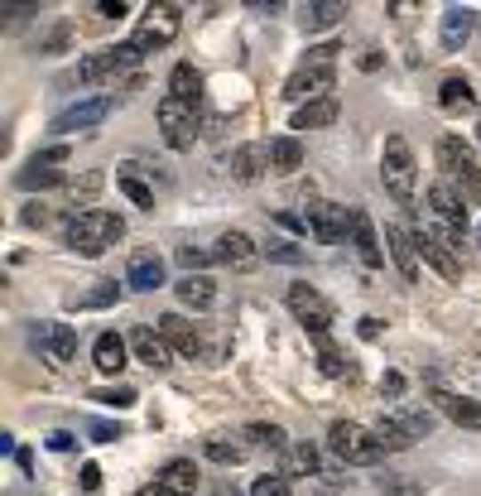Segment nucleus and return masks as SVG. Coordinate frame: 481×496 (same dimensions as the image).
Masks as SVG:
<instances>
[{
	"mask_svg": "<svg viewBox=\"0 0 481 496\" xmlns=\"http://www.w3.org/2000/svg\"><path fill=\"white\" fill-rule=\"evenodd\" d=\"M116 299H121V285H116V280H101L97 289L77 294V299H73V309H111Z\"/></svg>",
	"mask_w": 481,
	"mask_h": 496,
	"instance_id": "obj_36",
	"label": "nucleus"
},
{
	"mask_svg": "<svg viewBox=\"0 0 481 496\" xmlns=\"http://www.w3.org/2000/svg\"><path fill=\"white\" fill-rule=\"evenodd\" d=\"M169 97L183 102V106H197V97H203V73H197L193 63H179L169 73Z\"/></svg>",
	"mask_w": 481,
	"mask_h": 496,
	"instance_id": "obj_25",
	"label": "nucleus"
},
{
	"mask_svg": "<svg viewBox=\"0 0 481 496\" xmlns=\"http://www.w3.org/2000/svg\"><path fill=\"white\" fill-rule=\"evenodd\" d=\"M92 400H101V405H111V410H131L135 405V391H131V386H107V391H97Z\"/></svg>",
	"mask_w": 481,
	"mask_h": 496,
	"instance_id": "obj_39",
	"label": "nucleus"
},
{
	"mask_svg": "<svg viewBox=\"0 0 481 496\" xmlns=\"http://www.w3.org/2000/svg\"><path fill=\"white\" fill-rule=\"evenodd\" d=\"M385 246H390V261L400 265V275L419 280V241H414V232H405L400 222H385Z\"/></svg>",
	"mask_w": 481,
	"mask_h": 496,
	"instance_id": "obj_15",
	"label": "nucleus"
},
{
	"mask_svg": "<svg viewBox=\"0 0 481 496\" xmlns=\"http://www.w3.org/2000/svg\"><path fill=\"white\" fill-rule=\"evenodd\" d=\"M357 333L366 337V342H375V337H381V318H361V323H357Z\"/></svg>",
	"mask_w": 481,
	"mask_h": 496,
	"instance_id": "obj_48",
	"label": "nucleus"
},
{
	"mask_svg": "<svg viewBox=\"0 0 481 496\" xmlns=\"http://www.w3.org/2000/svg\"><path fill=\"white\" fill-rule=\"evenodd\" d=\"M97 487H101V468L87 463V468H82V492H97Z\"/></svg>",
	"mask_w": 481,
	"mask_h": 496,
	"instance_id": "obj_47",
	"label": "nucleus"
},
{
	"mask_svg": "<svg viewBox=\"0 0 481 496\" xmlns=\"http://www.w3.org/2000/svg\"><path fill=\"white\" fill-rule=\"evenodd\" d=\"M429 207H433V217L443 222V236H448V241H462L467 236V207H462V198H457L448 183L429 188Z\"/></svg>",
	"mask_w": 481,
	"mask_h": 496,
	"instance_id": "obj_11",
	"label": "nucleus"
},
{
	"mask_svg": "<svg viewBox=\"0 0 481 496\" xmlns=\"http://www.w3.org/2000/svg\"><path fill=\"white\" fill-rule=\"evenodd\" d=\"M29 342L44 352L53 366H68L77 357V333H73V323H34L29 328Z\"/></svg>",
	"mask_w": 481,
	"mask_h": 496,
	"instance_id": "obj_8",
	"label": "nucleus"
},
{
	"mask_svg": "<svg viewBox=\"0 0 481 496\" xmlns=\"http://www.w3.org/2000/svg\"><path fill=\"white\" fill-rule=\"evenodd\" d=\"M381 183L395 203H409L414 198V183H419V169H414V150H409L405 135H385V155H381Z\"/></svg>",
	"mask_w": 481,
	"mask_h": 496,
	"instance_id": "obj_3",
	"label": "nucleus"
},
{
	"mask_svg": "<svg viewBox=\"0 0 481 496\" xmlns=\"http://www.w3.org/2000/svg\"><path fill=\"white\" fill-rule=\"evenodd\" d=\"M131 352H135V362H145V366H155V371H164V366L173 362V347H169V337L155 333L149 323H140L135 333H131Z\"/></svg>",
	"mask_w": 481,
	"mask_h": 496,
	"instance_id": "obj_16",
	"label": "nucleus"
},
{
	"mask_svg": "<svg viewBox=\"0 0 481 496\" xmlns=\"http://www.w3.org/2000/svg\"><path fill=\"white\" fill-rule=\"evenodd\" d=\"M342 15H347V5H342V0H318V5H309V10H303V29H333Z\"/></svg>",
	"mask_w": 481,
	"mask_h": 496,
	"instance_id": "obj_34",
	"label": "nucleus"
},
{
	"mask_svg": "<svg viewBox=\"0 0 481 496\" xmlns=\"http://www.w3.org/2000/svg\"><path fill=\"white\" fill-rule=\"evenodd\" d=\"M414 241H419V256L438 270L443 280H462V261H457V251H453V241L443 232H433V227H419L414 232Z\"/></svg>",
	"mask_w": 481,
	"mask_h": 496,
	"instance_id": "obj_9",
	"label": "nucleus"
},
{
	"mask_svg": "<svg viewBox=\"0 0 481 496\" xmlns=\"http://www.w3.org/2000/svg\"><path fill=\"white\" fill-rule=\"evenodd\" d=\"M477 236H481V232H477Z\"/></svg>",
	"mask_w": 481,
	"mask_h": 496,
	"instance_id": "obj_54",
	"label": "nucleus"
},
{
	"mask_svg": "<svg viewBox=\"0 0 481 496\" xmlns=\"http://www.w3.org/2000/svg\"><path fill=\"white\" fill-rule=\"evenodd\" d=\"M381 391H385V395H405V376H400V371H385V376H381Z\"/></svg>",
	"mask_w": 481,
	"mask_h": 496,
	"instance_id": "obj_45",
	"label": "nucleus"
},
{
	"mask_svg": "<svg viewBox=\"0 0 481 496\" xmlns=\"http://www.w3.org/2000/svg\"><path fill=\"white\" fill-rule=\"evenodd\" d=\"M443 405V415H448L453 424H467V429H481V400H467V395H433Z\"/></svg>",
	"mask_w": 481,
	"mask_h": 496,
	"instance_id": "obj_29",
	"label": "nucleus"
},
{
	"mask_svg": "<svg viewBox=\"0 0 481 496\" xmlns=\"http://www.w3.org/2000/svg\"><path fill=\"white\" fill-rule=\"evenodd\" d=\"M101 188H107V174H101V169H87V174H77V179L68 183V193H73V203H77L82 212H87L92 203H97Z\"/></svg>",
	"mask_w": 481,
	"mask_h": 496,
	"instance_id": "obj_33",
	"label": "nucleus"
},
{
	"mask_svg": "<svg viewBox=\"0 0 481 496\" xmlns=\"http://www.w3.org/2000/svg\"><path fill=\"white\" fill-rule=\"evenodd\" d=\"M477 140H481V126H477Z\"/></svg>",
	"mask_w": 481,
	"mask_h": 496,
	"instance_id": "obj_53",
	"label": "nucleus"
},
{
	"mask_svg": "<svg viewBox=\"0 0 481 496\" xmlns=\"http://www.w3.org/2000/svg\"><path fill=\"white\" fill-rule=\"evenodd\" d=\"M318 371H323V376H333V381H342V376L351 381V376H357V366L342 357V347H337V342L318 337Z\"/></svg>",
	"mask_w": 481,
	"mask_h": 496,
	"instance_id": "obj_30",
	"label": "nucleus"
},
{
	"mask_svg": "<svg viewBox=\"0 0 481 496\" xmlns=\"http://www.w3.org/2000/svg\"><path fill=\"white\" fill-rule=\"evenodd\" d=\"M472 25H477V20H472V10H467V5H448V10H443V49L457 53L467 44V34H472Z\"/></svg>",
	"mask_w": 481,
	"mask_h": 496,
	"instance_id": "obj_23",
	"label": "nucleus"
},
{
	"mask_svg": "<svg viewBox=\"0 0 481 496\" xmlns=\"http://www.w3.org/2000/svg\"><path fill=\"white\" fill-rule=\"evenodd\" d=\"M155 487H159L164 496H193V492H197V468L188 463V458H173V463L155 477Z\"/></svg>",
	"mask_w": 481,
	"mask_h": 496,
	"instance_id": "obj_20",
	"label": "nucleus"
},
{
	"mask_svg": "<svg viewBox=\"0 0 481 496\" xmlns=\"http://www.w3.org/2000/svg\"><path fill=\"white\" fill-rule=\"evenodd\" d=\"M251 496H294V492H289V477H269L265 472V477L251 482Z\"/></svg>",
	"mask_w": 481,
	"mask_h": 496,
	"instance_id": "obj_41",
	"label": "nucleus"
},
{
	"mask_svg": "<svg viewBox=\"0 0 481 496\" xmlns=\"http://www.w3.org/2000/svg\"><path fill=\"white\" fill-rule=\"evenodd\" d=\"M207 261H217V256L212 251H197V246H179V265L188 270V275H197Z\"/></svg>",
	"mask_w": 481,
	"mask_h": 496,
	"instance_id": "obj_42",
	"label": "nucleus"
},
{
	"mask_svg": "<svg viewBox=\"0 0 481 496\" xmlns=\"http://www.w3.org/2000/svg\"><path fill=\"white\" fill-rule=\"evenodd\" d=\"M25 222H29V227H44V222H49V212H44V203H34V207L25 212Z\"/></svg>",
	"mask_w": 481,
	"mask_h": 496,
	"instance_id": "obj_50",
	"label": "nucleus"
},
{
	"mask_svg": "<svg viewBox=\"0 0 481 496\" xmlns=\"http://www.w3.org/2000/svg\"><path fill=\"white\" fill-rule=\"evenodd\" d=\"M125 352H131V342L116 337V333H101L92 342V362H97V371H107V376H116L125 366Z\"/></svg>",
	"mask_w": 481,
	"mask_h": 496,
	"instance_id": "obj_22",
	"label": "nucleus"
},
{
	"mask_svg": "<svg viewBox=\"0 0 481 496\" xmlns=\"http://www.w3.org/2000/svg\"><path fill=\"white\" fill-rule=\"evenodd\" d=\"M203 453L212 458V463H221V468H236L241 458H245V448H241V443H231V439H207V443H203Z\"/></svg>",
	"mask_w": 481,
	"mask_h": 496,
	"instance_id": "obj_37",
	"label": "nucleus"
},
{
	"mask_svg": "<svg viewBox=\"0 0 481 496\" xmlns=\"http://www.w3.org/2000/svg\"><path fill=\"white\" fill-rule=\"evenodd\" d=\"M371 434H375V443H381V453H405V448L414 443V434H409L400 419H381Z\"/></svg>",
	"mask_w": 481,
	"mask_h": 496,
	"instance_id": "obj_32",
	"label": "nucleus"
},
{
	"mask_svg": "<svg viewBox=\"0 0 481 496\" xmlns=\"http://www.w3.org/2000/svg\"><path fill=\"white\" fill-rule=\"evenodd\" d=\"M299 164H303L299 135H275V140H269V169H275V174H294Z\"/></svg>",
	"mask_w": 481,
	"mask_h": 496,
	"instance_id": "obj_28",
	"label": "nucleus"
},
{
	"mask_svg": "<svg viewBox=\"0 0 481 496\" xmlns=\"http://www.w3.org/2000/svg\"><path fill=\"white\" fill-rule=\"evenodd\" d=\"M294 468H299V472H318V453H313L309 443H299V448H294Z\"/></svg>",
	"mask_w": 481,
	"mask_h": 496,
	"instance_id": "obj_44",
	"label": "nucleus"
},
{
	"mask_svg": "<svg viewBox=\"0 0 481 496\" xmlns=\"http://www.w3.org/2000/svg\"><path fill=\"white\" fill-rule=\"evenodd\" d=\"M125 285L140 289V294L159 289L164 285V256L159 251H135L131 256V270H125Z\"/></svg>",
	"mask_w": 481,
	"mask_h": 496,
	"instance_id": "obj_19",
	"label": "nucleus"
},
{
	"mask_svg": "<svg viewBox=\"0 0 481 496\" xmlns=\"http://www.w3.org/2000/svg\"><path fill=\"white\" fill-rule=\"evenodd\" d=\"M438 164H443V174H448V179H457L481 203V164H477V150L467 145V140L443 135L438 140Z\"/></svg>",
	"mask_w": 481,
	"mask_h": 496,
	"instance_id": "obj_4",
	"label": "nucleus"
},
{
	"mask_svg": "<svg viewBox=\"0 0 481 496\" xmlns=\"http://www.w3.org/2000/svg\"><path fill=\"white\" fill-rule=\"evenodd\" d=\"M92 439H97V443H116V439H121V429H116V424H92Z\"/></svg>",
	"mask_w": 481,
	"mask_h": 496,
	"instance_id": "obj_46",
	"label": "nucleus"
},
{
	"mask_svg": "<svg viewBox=\"0 0 481 496\" xmlns=\"http://www.w3.org/2000/svg\"><path fill=\"white\" fill-rule=\"evenodd\" d=\"M111 97H92V102H77V106H68L63 116H53V131L58 135H73V131H92V126H101L111 116Z\"/></svg>",
	"mask_w": 481,
	"mask_h": 496,
	"instance_id": "obj_13",
	"label": "nucleus"
},
{
	"mask_svg": "<svg viewBox=\"0 0 481 496\" xmlns=\"http://www.w3.org/2000/svg\"><path fill=\"white\" fill-rule=\"evenodd\" d=\"M337 121V97H323V102H303L289 121V131H318V126H333Z\"/></svg>",
	"mask_w": 481,
	"mask_h": 496,
	"instance_id": "obj_24",
	"label": "nucleus"
},
{
	"mask_svg": "<svg viewBox=\"0 0 481 496\" xmlns=\"http://www.w3.org/2000/svg\"><path fill=\"white\" fill-rule=\"evenodd\" d=\"M327 443H333V453L342 458V463H357V468H366L381 458V443H375V434L371 429H361L357 419H337L333 429H327Z\"/></svg>",
	"mask_w": 481,
	"mask_h": 496,
	"instance_id": "obj_5",
	"label": "nucleus"
},
{
	"mask_svg": "<svg viewBox=\"0 0 481 496\" xmlns=\"http://www.w3.org/2000/svg\"><path fill=\"white\" fill-rule=\"evenodd\" d=\"M265 169H269V145H241V150H231V179L255 183Z\"/></svg>",
	"mask_w": 481,
	"mask_h": 496,
	"instance_id": "obj_21",
	"label": "nucleus"
},
{
	"mask_svg": "<svg viewBox=\"0 0 481 496\" xmlns=\"http://www.w3.org/2000/svg\"><path fill=\"white\" fill-rule=\"evenodd\" d=\"M121 236H125V222L107 207H87L68 222V246H73L77 256H101V251H111Z\"/></svg>",
	"mask_w": 481,
	"mask_h": 496,
	"instance_id": "obj_2",
	"label": "nucleus"
},
{
	"mask_svg": "<svg viewBox=\"0 0 481 496\" xmlns=\"http://www.w3.org/2000/svg\"><path fill=\"white\" fill-rule=\"evenodd\" d=\"M173 289H179V299L188 304V309H197V313L212 309V304H217V285H212L207 275H183Z\"/></svg>",
	"mask_w": 481,
	"mask_h": 496,
	"instance_id": "obj_26",
	"label": "nucleus"
},
{
	"mask_svg": "<svg viewBox=\"0 0 481 496\" xmlns=\"http://www.w3.org/2000/svg\"><path fill=\"white\" fill-rule=\"evenodd\" d=\"M49 448L53 453H68V448H73V434H49Z\"/></svg>",
	"mask_w": 481,
	"mask_h": 496,
	"instance_id": "obj_51",
	"label": "nucleus"
},
{
	"mask_svg": "<svg viewBox=\"0 0 481 496\" xmlns=\"http://www.w3.org/2000/svg\"><path fill=\"white\" fill-rule=\"evenodd\" d=\"M438 106H443L448 116H457V111H472V106H477L472 82H467V77H443V87H438Z\"/></svg>",
	"mask_w": 481,
	"mask_h": 496,
	"instance_id": "obj_27",
	"label": "nucleus"
},
{
	"mask_svg": "<svg viewBox=\"0 0 481 496\" xmlns=\"http://www.w3.org/2000/svg\"><path fill=\"white\" fill-rule=\"evenodd\" d=\"M285 299H289L294 318H299L303 328H309L313 337H327V328H333V318H337V313H333V304H327L318 289H313V285H289Z\"/></svg>",
	"mask_w": 481,
	"mask_h": 496,
	"instance_id": "obj_6",
	"label": "nucleus"
},
{
	"mask_svg": "<svg viewBox=\"0 0 481 496\" xmlns=\"http://www.w3.org/2000/svg\"><path fill=\"white\" fill-rule=\"evenodd\" d=\"M309 232L318 236L323 246H337L342 236L351 232V207H337V203H313L309 207Z\"/></svg>",
	"mask_w": 481,
	"mask_h": 496,
	"instance_id": "obj_12",
	"label": "nucleus"
},
{
	"mask_svg": "<svg viewBox=\"0 0 481 496\" xmlns=\"http://www.w3.org/2000/svg\"><path fill=\"white\" fill-rule=\"evenodd\" d=\"M212 256H217L221 265H231V270H255V261H261V246H255L245 232H227L217 241Z\"/></svg>",
	"mask_w": 481,
	"mask_h": 496,
	"instance_id": "obj_17",
	"label": "nucleus"
},
{
	"mask_svg": "<svg viewBox=\"0 0 481 496\" xmlns=\"http://www.w3.org/2000/svg\"><path fill=\"white\" fill-rule=\"evenodd\" d=\"M357 63H361V68H366V73H375V68H381V53H371V49H366V53H361V58H357Z\"/></svg>",
	"mask_w": 481,
	"mask_h": 496,
	"instance_id": "obj_52",
	"label": "nucleus"
},
{
	"mask_svg": "<svg viewBox=\"0 0 481 496\" xmlns=\"http://www.w3.org/2000/svg\"><path fill=\"white\" fill-rule=\"evenodd\" d=\"M159 131L169 140V150H193L197 145V106L164 97L159 102Z\"/></svg>",
	"mask_w": 481,
	"mask_h": 496,
	"instance_id": "obj_7",
	"label": "nucleus"
},
{
	"mask_svg": "<svg viewBox=\"0 0 481 496\" xmlns=\"http://www.w3.org/2000/svg\"><path fill=\"white\" fill-rule=\"evenodd\" d=\"M395 419H400L405 429L414 434V439H424V434L433 429V415H429V410H400V415H395Z\"/></svg>",
	"mask_w": 481,
	"mask_h": 496,
	"instance_id": "obj_40",
	"label": "nucleus"
},
{
	"mask_svg": "<svg viewBox=\"0 0 481 496\" xmlns=\"http://www.w3.org/2000/svg\"><path fill=\"white\" fill-rule=\"evenodd\" d=\"M337 44H318V49H309V58L294 68V77L285 82V97L289 102H323L333 97V63H337Z\"/></svg>",
	"mask_w": 481,
	"mask_h": 496,
	"instance_id": "obj_1",
	"label": "nucleus"
},
{
	"mask_svg": "<svg viewBox=\"0 0 481 496\" xmlns=\"http://www.w3.org/2000/svg\"><path fill=\"white\" fill-rule=\"evenodd\" d=\"M265 256H269V261H289V265H299V261H303V251H299L294 241H269V246H265Z\"/></svg>",
	"mask_w": 481,
	"mask_h": 496,
	"instance_id": "obj_43",
	"label": "nucleus"
},
{
	"mask_svg": "<svg viewBox=\"0 0 481 496\" xmlns=\"http://www.w3.org/2000/svg\"><path fill=\"white\" fill-rule=\"evenodd\" d=\"M159 333L169 337V347L179 352V357H188V362H193V357H203V337H197V328L188 323V318H179V313H164V318H159Z\"/></svg>",
	"mask_w": 481,
	"mask_h": 496,
	"instance_id": "obj_18",
	"label": "nucleus"
},
{
	"mask_svg": "<svg viewBox=\"0 0 481 496\" xmlns=\"http://www.w3.org/2000/svg\"><path fill=\"white\" fill-rule=\"evenodd\" d=\"M173 34H179V5H149V15L135 29V44H140V53L164 49V44H173Z\"/></svg>",
	"mask_w": 481,
	"mask_h": 496,
	"instance_id": "obj_10",
	"label": "nucleus"
},
{
	"mask_svg": "<svg viewBox=\"0 0 481 496\" xmlns=\"http://www.w3.org/2000/svg\"><path fill=\"white\" fill-rule=\"evenodd\" d=\"M245 439H255V443H265V448H285L289 434L279 429V424H245Z\"/></svg>",
	"mask_w": 481,
	"mask_h": 496,
	"instance_id": "obj_38",
	"label": "nucleus"
},
{
	"mask_svg": "<svg viewBox=\"0 0 481 496\" xmlns=\"http://www.w3.org/2000/svg\"><path fill=\"white\" fill-rule=\"evenodd\" d=\"M116 183H121V193H125V198H131V203H135V207H145V212H149V207H155V188H149L145 179H140V174H135V169H121V174H116Z\"/></svg>",
	"mask_w": 481,
	"mask_h": 496,
	"instance_id": "obj_35",
	"label": "nucleus"
},
{
	"mask_svg": "<svg viewBox=\"0 0 481 496\" xmlns=\"http://www.w3.org/2000/svg\"><path fill=\"white\" fill-rule=\"evenodd\" d=\"M97 15H111V20H121V15H125V5H121V0H101V5H97Z\"/></svg>",
	"mask_w": 481,
	"mask_h": 496,
	"instance_id": "obj_49",
	"label": "nucleus"
},
{
	"mask_svg": "<svg viewBox=\"0 0 481 496\" xmlns=\"http://www.w3.org/2000/svg\"><path fill=\"white\" fill-rule=\"evenodd\" d=\"M351 246H357L361 265H371V270H381V265H385L381 232H375V222H371V212H366V207H351Z\"/></svg>",
	"mask_w": 481,
	"mask_h": 496,
	"instance_id": "obj_14",
	"label": "nucleus"
},
{
	"mask_svg": "<svg viewBox=\"0 0 481 496\" xmlns=\"http://www.w3.org/2000/svg\"><path fill=\"white\" fill-rule=\"evenodd\" d=\"M63 179L68 174L58 169V164H44V159H29V169H20V188H25V193H34V188H53Z\"/></svg>",
	"mask_w": 481,
	"mask_h": 496,
	"instance_id": "obj_31",
	"label": "nucleus"
}]
</instances>
